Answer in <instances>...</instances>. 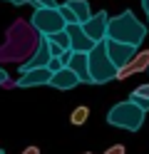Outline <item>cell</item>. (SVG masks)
Segmentation results:
<instances>
[{
  "label": "cell",
  "instance_id": "obj_1",
  "mask_svg": "<svg viewBox=\"0 0 149 154\" xmlns=\"http://www.w3.org/2000/svg\"><path fill=\"white\" fill-rule=\"evenodd\" d=\"M40 40H42V35L35 30L33 23L15 20L8 27L5 45H0V62H25L37 50Z\"/></svg>",
  "mask_w": 149,
  "mask_h": 154
},
{
  "label": "cell",
  "instance_id": "obj_2",
  "mask_svg": "<svg viewBox=\"0 0 149 154\" xmlns=\"http://www.w3.org/2000/svg\"><path fill=\"white\" fill-rule=\"evenodd\" d=\"M107 37L119 42H129V45H142L144 37H147V25H142L134 17L132 10H127L117 17H109V25H107Z\"/></svg>",
  "mask_w": 149,
  "mask_h": 154
},
{
  "label": "cell",
  "instance_id": "obj_3",
  "mask_svg": "<svg viewBox=\"0 0 149 154\" xmlns=\"http://www.w3.org/2000/svg\"><path fill=\"white\" fill-rule=\"evenodd\" d=\"M144 117H147V112L127 97L124 102H117L107 112V124L117 129H127V132H139L144 124Z\"/></svg>",
  "mask_w": 149,
  "mask_h": 154
},
{
  "label": "cell",
  "instance_id": "obj_4",
  "mask_svg": "<svg viewBox=\"0 0 149 154\" xmlns=\"http://www.w3.org/2000/svg\"><path fill=\"white\" fill-rule=\"evenodd\" d=\"M87 60H89V75H92V85H107V82L117 80L119 67L112 62V57H109V52H107L104 40L97 42L92 50L87 52Z\"/></svg>",
  "mask_w": 149,
  "mask_h": 154
},
{
  "label": "cell",
  "instance_id": "obj_5",
  "mask_svg": "<svg viewBox=\"0 0 149 154\" xmlns=\"http://www.w3.org/2000/svg\"><path fill=\"white\" fill-rule=\"evenodd\" d=\"M30 23L35 25V30H37L40 35H52V32H60V30H65V27H67V20L62 17L60 5H57V8H45V5L35 8Z\"/></svg>",
  "mask_w": 149,
  "mask_h": 154
},
{
  "label": "cell",
  "instance_id": "obj_6",
  "mask_svg": "<svg viewBox=\"0 0 149 154\" xmlns=\"http://www.w3.org/2000/svg\"><path fill=\"white\" fill-rule=\"evenodd\" d=\"M104 45H107V52H109V57H112V62H114L117 67H124V65L137 55V45H129V42H119V40L107 37Z\"/></svg>",
  "mask_w": 149,
  "mask_h": 154
},
{
  "label": "cell",
  "instance_id": "obj_7",
  "mask_svg": "<svg viewBox=\"0 0 149 154\" xmlns=\"http://www.w3.org/2000/svg\"><path fill=\"white\" fill-rule=\"evenodd\" d=\"M65 30H67V35H70V42H72V50H75V52H89V50L97 45L92 37L85 32L82 23H67Z\"/></svg>",
  "mask_w": 149,
  "mask_h": 154
},
{
  "label": "cell",
  "instance_id": "obj_8",
  "mask_svg": "<svg viewBox=\"0 0 149 154\" xmlns=\"http://www.w3.org/2000/svg\"><path fill=\"white\" fill-rule=\"evenodd\" d=\"M107 25H109V15H107V10H102V13H95L92 17H89L87 23H82V27H85V32L92 37L95 42H102V40H107Z\"/></svg>",
  "mask_w": 149,
  "mask_h": 154
},
{
  "label": "cell",
  "instance_id": "obj_9",
  "mask_svg": "<svg viewBox=\"0 0 149 154\" xmlns=\"http://www.w3.org/2000/svg\"><path fill=\"white\" fill-rule=\"evenodd\" d=\"M50 57H52V52H50L47 37H42V40H40V45H37V50L30 55L25 62H20V75H23V72H27V70H33V67H47Z\"/></svg>",
  "mask_w": 149,
  "mask_h": 154
},
{
  "label": "cell",
  "instance_id": "obj_10",
  "mask_svg": "<svg viewBox=\"0 0 149 154\" xmlns=\"http://www.w3.org/2000/svg\"><path fill=\"white\" fill-rule=\"evenodd\" d=\"M52 80V70L50 67H33L20 75L17 80V87H40V85H50Z\"/></svg>",
  "mask_w": 149,
  "mask_h": 154
},
{
  "label": "cell",
  "instance_id": "obj_11",
  "mask_svg": "<svg viewBox=\"0 0 149 154\" xmlns=\"http://www.w3.org/2000/svg\"><path fill=\"white\" fill-rule=\"evenodd\" d=\"M137 72H149V50L144 52H139L137 50V55L129 60L124 67H119V72H117V80H127V77H132V75H137Z\"/></svg>",
  "mask_w": 149,
  "mask_h": 154
},
{
  "label": "cell",
  "instance_id": "obj_12",
  "mask_svg": "<svg viewBox=\"0 0 149 154\" xmlns=\"http://www.w3.org/2000/svg\"><path fill=\"white\" fill-rule=\"evenodd\" d=\"M77 85H82V82L75 75V70H70V67L52 72V80H50V87H55V90H75Z\"/></svg>",
  "mask_w": 149,
  "mask_h": 154
},
{
  "label": "cell",
  "instance_id": "obj_13",
  "mask_svg": "<svg viewBox=\"0 0 149 154\" xmlns=\"http://www.w3.org/2000/svg\"><path fill=\"white\" fill-rule=\"evenodd\" d=\"M70 70H75V75L79 77L82 85H92V75H89V60H87V52H72L70 57Z\"/></svg>",
  "mask_w": 149,
  "mask_h": 154
},
{
  "label": "cell",
  "instance_id": "obj_14",
  "mask_svg": "<svg viewBox=\"0 0 149 154\" xmlns=\"http://www.w3.org/2000/svg\"><path fill=\"white\" fill-rule=\"evenodd\" d=\"M67 5L72 8V13L77 15L79 23H87L89 17H92V10H89V3H87V0H67Z\"/></svg>",
  "mask_w": 149,
  "mask_h": 154
},
{
  "label": "cell",
  "instance_id": "obj_15",
  "mask_svg": "<svg viewBox=\"0 0 149 154\" xmlns=\"http://www.w3.org/2000/svg\"><path fill=\"white\" fill-rule=\"evenodd\" d=\"M42 37H47L50 42H57L60 47H65V50H72V42H70L67 30H60V32H52V35H42Z\"/></svg>",
  "mask_w": 149,
  "mask_h": 154
},
{
  "label": "cell",
  "instance_id": "obj_16",
  "mask_svg": "<svg viewBox=\"0 0 149 154\" xmlns=\"http://www.w3.org/2000/svg\"><path fill=\"white\" fill-rule=\"evenodd\" d=\"M87 117H89V109L85 107V104H79V107H75V112H72V117H70V122H72L75 127H79V124H85V122H87Z\"/></svg>",
  "mask_w": 149,
  "mask_h": 154
},
{
  "label": "cell",
  "instance_id": "obj_17",
  "mask_svg": "<svg viewBox=\"0 0 149 154\" xmlns=\"http://www.w3.org/2000/svg\"><path fill=\"white\" fill-rule=\"evenodd\" d=\"M129 100H132L134 104H139L144 112H149V97H142V94H137V92H132L129 94Z\"/></svg>",
  "mask_w": 149,
  "mask_h": 154
},
{
  "label": "cell",
  "instance_id": "obj_18",
  "mask_svg": "<svg viewBox=\"0 0 149 154\" xmlns=\"http://www.w3.org/2000/svg\"><path fill=\"white\" fill-rule=\"evenodd\" d=\"M60 10H62V17H65L67 23H79V20H77V15L72 13V8H70L67 3H62V5H60Z\"/></svg>",
  "mask_w": 149,
  "mask_h": 154
},
{
  "label": "cell",
  "instance_id": "obj_19",
  "mask_svg": "<svg viewBox=\"0 0 149 154\" xmlns=\"http://www.w3.org/2000/svg\"><path fill=\"white\" fill-rule=\"evenodd\" d=\"M47 67H50L52 72H57V70H62V67H65V62H62V57H50Z\"/></svg>",
  "mask_w": 149,
  "mask_h": 154
},
{
  "label": "cell",
  "instance_id": "obj_20",
  "mask_svg": "<svg viewBox=\"0 0 149 154\" xmlns=\"http://www.w3.org/2000/svg\"><path fill=\"white\" fill-rule=\"evenodd\" d=\"M47 45H50V52H52V57H62V52H67L65 47H60L57 42H50V40H47Z\"/></svg>",
  "mask_w": 149,
  "mask_h": 154
},
{
  "label": "cell",
  "instance_id": "obj_21",
  "mask_svg": "<svg viewBox=\"0 0 149 154\" xmlns=\"http://www.w3.org/2000/svg\"><path fill=\"white\" fill-rule=\"evenodd\" d=\"M104 154H127V149H124V144H112Z\"/></svg>",
  "mask_w": 149,
  "mask_h": 154
},
{
  "label": "cell",
  "instance_id": "obj_22",
  "mask_svg": "<svg viewBox=\"0 0 149 154\" xmlns=\"http://www.w3.org/2000/svg\"><path fill=\"white\" fill-rule=\"evenodd\" d=\"M0 85H3V87H13V80L8 77V72L3 70V67H0Z\"/></svg>",
  "mask_w": 149,
  "mask_h": 154
},
{
  "label": "cell",
  "instance_id": "obj_23",
  "mask_svg": "<svg viewBox=\"0 0 149 154\" xmlns=\"http://www.w3.org/2000/svg\"><path fill=\"white\" fill-rule=\"evenodd\" d=\"M33 5L40 8V5H45V8H57V0H33Z\"/></svg>",
  "mask_w": 149,
  "mask_h": 154
},
{
  "label": "cell",
  "instance_id": "obj_24",
  "mask_svg": "<svg viewBox=\"0 0 149 154\" xmlns=\"http://www.w3.org/2000/svg\"><path fill=\"white\" fill-rule=\"evenodd\" d=\"M134 92H137V94H142V97H149V85H139Z\"/></svg>",
  "mask_w": 149,
  "mask_h": 154
},
{
  "label": "cell",
  "instance_id": "obj_25",
  "mask_svg": "<svg viewBox=\"0 0 149 154\" xmlns=\"http://www.w3.org/2000/svg\"><path fill=\"white\" fill-rule=\"evenodd\" d=\"M20 154H40V149L37 147H27V149H23Z\"/></svg>",
  "mask_w": 149,
  "mask_h": 154
},
{
  "label": "cell",
  "instance_id": "obj_26",
  "mask_svg": "<svg viewBox=\"0 0 149 154\" xmlns=\"http://www.w3.org/2000/svg\"><path fill=\"white\" fill-rule=\"evenodd\" d=\"M8 3H13V5H25V3H33V0H8Z\"/></svg>",
  "mask_w": 149,
  "mask_h": 154
},
{
  "label": "cell",
  "instance_id": "obj_27",
  "mask_svg": "<svg viewBox=\"0 0 149 154\" xmlns=\"http://www.w3.org/2000/svg\"><path fill=\"white\" fill-rule=\"evenodd\" d=\"M142 8H144V13L149 15V0H142Z\"/></svg>",
  "mask_w": 149,
  "mask_h": 154
},
{
  "label": "cell",
  "instance_id": "obj_28",
  "mask_svg": "<svg viewBox=\"0 0 149 154\" xmlns=\"http://www.w3.org/2000/svg\"><path fill=\"white\" fill-rule=\"evenodd\" d=\"M0 154H5V152H3V149H0Z\"/></svg>",
  "mask_w": 149,
  "mask_h": 154
},
{
  "label": "cell",
  "instance_id": "obj_29",
  "mask_svg": "<svg viewBox=\"0 0 149 154\" xmlns=\"http://www.w3.org/2000/svg\"><path fill=\"white\" fill-rule=\"evenodd\" d=\"M85 154H92V152H85Z\"/></svg>",
  "mask_w": 149,
  "mask_h": 154
}]
</instances>
